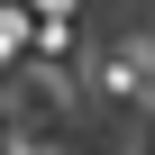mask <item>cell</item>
<instances>
[{
  "label": "cell",
  "instance_id": "obj_1",
  "mask_svg": "<svg viewBox=\"0 0 155 155\" xmlns=\"http://www.w3.org/2000/svg\"><path fill=\"white\" fill-rule=\"evenodd\" d=\"M146 64H155L146 46H119V55H101V91H110V101H137V91H146Z\"/></svg>",
  "mask_w": 155,
  "mask_h": 155
}]
</instances>
